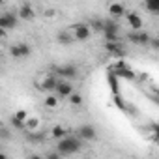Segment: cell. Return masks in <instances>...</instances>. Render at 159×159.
I'll list each match as a JSON object with an SVG mask.
<instances>
[{
	"label": "cell",
	"mask_w": 159,
	"mask_h": 159,
	"mask_svg": "<svg viewBox=\"0 0 159 159\" xmlns=\"http://www.w3.org/2000/svg\"><path fill=\"white\" fill-rule=\"evenodd\" d=\"M25 139L30 142V144H39L45 140V133L41 129H32V131H25Z\"/></svg>",
	"instance_id": "cell-11"
},
{
	"label": "cell",
	"mask_w": 159,
	"mask_h": 159,
	"mask_svg": "<svg viewBox=\"0 0 159 159\" xmlns=\"http://www.w3.org/2000/svg\"><path fill=\"white\" fill-rule=\"evenodd\" d=\"M6 36H8V30H4L2 26H0V39H6Z\"/></svg>",
	"instance_id": "cell-27"
},
{
	"label": "cell",
	"mask_w": 159,
	"mask_h": 159,
	"mask_svg": "<svg viewBox=\"0 0 159 159\" xmlns=\"http://www.w3.org/2000/svg\"><path fill=\"white\" fill-rule=\"evenodd\" d=\"M10 125H11L13 129L25 131V122H23V120H19V118H15V116H11V120H10Z\"/></svg>",
	"instance_id": "cell-22"
},
{
	"label": "cell",
	"mask_w": 159,
	"mask_h": 159,
	"mask_svg": "<svg viewBox=\"0 0 159 159\" xmlns=\"http://www.w3.org/2000/svg\"><path fill=\"white\" fill-rule=\"evenodd\" d=\"M0 4H4V0H0Z\"/></svg>",
	"instance_id": "cell-28"
},
{
	"label": "cell",
	"mask_w": 159,
	"mask_h": 159,
	"mask_svg": "<svg viewBox=\"0 0 159 159\" xmlns=\"http://www.w3.org/2000/svg\"><path fill=\"white\" fill-rule=\"evenodd\" d=\"M71 92H73L71 81H58V84H56V88H54V94H56L58 98H67Z\"/></svg>",
	"instance_id": "cell-10"
},
{
	"label": "cell",
	"mask_w": 159,
	"mask_h": 159,
	"mask_svg": "<svg viewBox=\"0 0 159 159\" xmlns=\"http://www.w3.org/2000/svg\"><path fill=\"white\" fill-rule=\"evenodd\" d=\"M77 137L81 139L83 142H84V140H96L98 131H96V127H94L92 124H83L81 127L77 129Z\"/></svg>",
	"instance_id": "cell-6"
},
{
	"label": "cell",
	"mask_w": 159,
	"mask_h": 159,
	"mask_svg": "<svg viewBox=\"0 0 159 159\" xmlns=\"http://www.w3.org/2000/svg\"><path fill=\"white\" fill-rule=\"evenodd\" d=\"M13 116H15V118H19V120H23V122H26V118H28V112H26V111H17Z\"/></svg>",
	"instance_id": "cell-23"
},
{
	"label": "cell",
	"mask_w": 159,
	"mask_h": 159,
	"mask_svg": "<svg viewBox=\"0 0 159 159\" xmlns=\"http://www.w3.org/2000/svg\"><path fill=\"white\" fill-rule=\"evenodd\" d=\"M54 75L56 77H62L66 81H73V79L79 75L77 67L73 64H66V66H60V67H54Z\"/></svg>",
	"instance_id": "cell-5"
},
{
	"label": "cell",
	"mask_w": 159,
	"mask_h": 159,
	"mask_svg": "<svg viewBox=\"0 0 159 159\" xmlns=\"http://www.w3.org/2000/svg\"><path fill=\"white\" fill-rule=\"evenodd\" d=\"M10 54H11V58H15V60H21V58H28L30 54H32V47L28 45V43H15V45H11L10 47Z\"/></svg>",
	"instance_id": "cell-3"
},
{
	"label": "cell",
	"mask_w": 159,
	"mask_h": 159,
	"mask_svg": "<svg viewBox=\"0 0 159 159\" xmlns=\"http://www.w3.org/2000/svg\"><path fill=\"white\" fill-rule=\"evenodd\" d=\"M81 148H83V140L79 137H75V135H71V133H67L66 137L58 139V144H56V152L60 153V157L73 155L77 152H81Z\"/></svg>",
	"instance_id": "cell-1"
},
{
	"label": "cell",
	"mask_w": 159,
	"mask_h": 159,
	"mask_svg": "<svg viewBox=\"0 0 159 159\" xmlns=\"http://www.w3.org/2000/svg\"><path fill=\"white\" fill-rule=\"evenodd\" d=\"M67 133H69V131H67L64 125H54V127H52V131H51V135H52L56 140H58V139H62V137H66Z\"/></svg>",
	"instance_id": "cell-17"
},
{
	"label": "cell",
	"mask_w": 159,
	"mask_h": 159,
	"mask_svg": "<svg viewBox=\"0 0 159 159\" xmlns=\"http://www.w3.org/2000/svg\"><path fill=\"white\" fill-rule=\"evenodd\" d=\"M19 17L25 19V21H32V19L36 17V11H34V8H32L30 4H23V6L19 8Z\"/></svg>",
	"instance_id": "cell-12"
},
{
	"label": "cell",
	"mask_w": 159,
	"mask_h": 159,
	"mask_svg": "<svg viewBox=\"0 0 159 159\" xmlns=\"http://www.w3.org/2000/svg\"><path fill=\"white\" fill-rule=\"evenodd\" d=\"M105 49H107V52L112 54V56H122V54H125V47L120 43V39H116V41H105Z\"/></svg>",
	"instance_id": "cell-9"
},
{
	"label": "cell",
	"mask_w": 159,
	"mask_h": 159,
	"mask_svg": "<svg viewBox=\"0 0 159 159\" xmlns=\"http://www.w3.org/2000/svg\"><path fill=\"white\" fill-rule=\"evenodd\" d=\"M67 99H69V103L75 105V107L83 105V96H81V94H77V92H71V94L67 96Z\"/></svg>",
	"instance_id": "cell-19"
},
{
	"label": "cell",
	"mask_w": 159,
	"mask_h": 159,
	"mask_svg": "<svg viewBox=\"0 0 159 159\" xmlns=\"http://www.w3.org/2000/svg\"><path fill=\"white\" fill-rule=\"evenodd\" d=\"M58 81L60 79L52 73V75H49V77H45L43 81L39 83V84H36L39 90H43V92H54V88H56V84H58Z\"/></svg>",
	"instance_id": "cell-8"
},
{
	"label": "cell",
	"mask_w": 159,
	"mask_h": 159,
	"mask_svg": "<svg viewBox=\"0 0 159 159\" xmlns=\"http://www.w3.org/2000/svg\"><path fill=\"white\" fill-rule=\"evenodd\" d=\"M47 157H49V159H58V157H60V153H58V152H49V153H47Z\"/></svg>",
	"instance_id": "cell-26"
},
{
	"label": "cell",
	"mask_w": 159,
	"mask_h": 159,
	"mask_svg": "<svg viewBox=\"0 0 159 159\" xmlns=\"http://www.w3.org/2000/svg\"><path fill=\"white\" fill-rule=\"evenodd\" d=\"M125 19H127V23H129V26H131L133 30H140V28H142V19H140V15H137V13H125Z\"/></svg>",
	"instance_id": "cell-14"
},
{
	"label": "cell",
	"mask_w": 159,
	"mask_h": 159,
	"mask_svg": "<svg viewBox=\"0 0 159 159\" xmlns=\"http://www.w3.org/2000/svg\"><path fill=\"white\" fill-rule=\"evenodd\" d=\"M90 36H92L90 25H84V23H75L73 25V38H75V41H88Z\"/></svg>",
	"instance_id": "cell-2"
},
{
	"label": "cell",
	"mask_w": 159,
	"mask_h": 159,
	"mask_svg": "<svg viewBox=\"0 0 159 159\" xmlns=\"http://www.w3.org/2000/svg\"><path fill=\"white\" fill-rule=\"evenodd\" d=\"M56 105H58V96H56V94H51V96H47V98H45V107L54 109Z\"/></svg>",
	"instance_id": "cell-21"
},
{
	"label": "cell",
	"mask_w": 159,
	"mask_h": 159,
	"mask_svg": "<svg viewBox=\"0 0 159 159\" xmlns=\"http://www.w3.org/2000/svg\"><path fill=\"white\" fill-rule=\"evenodd\" d=\"M56 41H58L60 45H71V43L75 41V38H73V34H71L69 30H62V32H58Z\"/></svg>",
	"instance_id": "cell-15"
},
{
	"label": "cell",
	"mask_w": 159,
	"mask_h": 159,
	"mask_svg": "<svg viewBox=\"0 0 159 159\" xmlns=\"http://www.w3.org/2000/svg\"><path fill=\"white\" fill-rule=\"evenodd\" d=\"M92 28L98 32H103V21H92Z\"/></svg>",
	"instance_id": "cell-24"
},
{
	"label": "cell",
	"mask_w": 159,
	"mask_h": 159,
	"mask_svg": "<svg viewBox=\"0 0 159 159\" xmlns=\"http://www.w3.org/2000/svg\"><path fill=\"white\" fill-rule=\"evenodd\" d=\"M13 135H11V127H6V125H0V140H10Z\"/></svg>",
	"instance_id": "cell-20"
},
{
	"label": "cell",
	"mask_w": 159,
	"mask_h": 159,
	"mask_svg": "<svg viewBox=\"0 0 159 159\" xmlns=\"http://www.w3.org/2000/svg\"><path fill=\"white\" fill-rule=\"evenodd\" d=\"M109 13H111L112 19H118V17L125 15V8H124V4H120V2H112V4L109 6Z\"/></svg>",
	"instance_id": "cell-13"
},
{
	"label": "cell",
	"mask_w": 159,
	"mask_h": 159,
	"mask_svg": "<svg viewBox=\"0 0 159 159\" xmlns=\"http://www.w3.org/2000/svg\"><path fill=\"white\" fill-rule=\"evenodd\" d=\"M146 10L152 13V15H157L159 13V0H146Z\"/></svg>",
	"instance_id": "cell-16"
},
{
	"label": "cell",
	"mask_w": 159,
	"mask_h": 159,
	"mask_svg": "<svg viewBox=\"0 0 159 159\" xmlns=\"http://www.w3.org/2000/svg\"><path fill=\"white\" fill-rule=\"evenodd\" d=\"M127 39H129L131 43H135V45H148V41H150V34L144 32V30L140 28V30H133V32H129Z\"/></svg>",
	"instance_id": "cell-7"
},
{
	"label": "cell",
	"mask_w": 159,
	"mask_h": 159,
	"mask_svg": "<svg viewBox=\"0 0 159 159\" xmlns=\"http://www.w3.org/2000/svg\"><path fill=\"white\" fill-rule=\"evenodd\" d=\"M19 25V17L13 13V11H4V13H0V26H2L4 30H13L17 28Z\"/></svg>",
	"instance_id": "cell-4"
},
{
	"label": "cell",
	"mask_w": 159,
	"mask_h": 159,
	"mask_svg": "<svg viewBox=\"0 0 159 159\" xmlns=\"http://www.w3.org/2000/svg\"><path fill=\"white\" fill-rule=\"evenodd\" d=\"M32 129H39V118H26L25 131H32Z\"/></svg>",
	"instance_id": "cell-18"
},
{
	"label": "cell",
	"mask_w": 159,
	"mask_h": 159,
	"mask_svg": "<svg viewBox=\"0 0 159 159\" xmlns=\"http://www.w3.org/2000/svg\"><path fill=\"white\" fill-rule=\"evenodd\" d=\"M148 43H152V47H153V49H159V39H157V38H150V41H148Z\"/></svg>",
	"instance_id": "cell-25"
}]
</instances>
